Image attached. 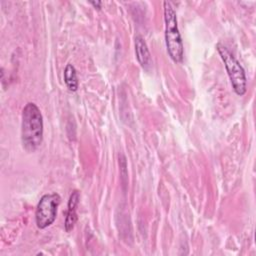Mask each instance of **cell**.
<instances>
[{"instance_id": "obj_2", "label": "cell", "mask_w": 256, "mask_h": 256, "mask_svg": "<svg viewBox=\"0 0 256 256\" xmlns=\"http://www.w3.org/2000/svg\"><path fill=\"white\" fill-rule=\"evenodd\" d=\"M164 7V22H165V42L169 56L171 59L180 63L183 60L184 50L182 38L178 29L176 12L170 2L165 1Z\"/></svg>"}, {"instance_id": "obj_1", "label": "cell", "mask_w": 256, "mask_h": 256, "mask_svg": "<svg viewBox=\"0 0 256 256\" xmlns=\"http://www.w3.org/2000/svg\"><path fill=\"white\" fill-rule=\"evenodd\" d=\"M43 141V117L35 103L29 102L22 110L21 142L27 152L36 151Z\"/></svg>"}, {"instance_id": "obj_4", "label": "cell", "mask_w": 256, "mask_h": 256, "mask_svg": "<svg viewBox=\"0 0 256 256\" xmlns=\"http://www.w3.org/2000/svg\"><path fill=\"white\" fill-rule=\"evenodd\" d=\"M61 197L57 193L45 194L40 198L35 212V220L38 228L44 229L55 221Z\"/></svg>"}, {"instance_id": "obj_7", "label": "cell", "mask_w": 256, "mask_h": 256, "mask_svg": "<svg viewBox=\"0 0 256 256\" xmlns=\"http://www.w3.org/2000/svg\"><path fill=\"white\" fill-rule=\"evenodd\" d=\"M64 82L70 91L78 89V79L76 69L72 64H67L64 70Z\"/></svg>"}, {"instance_id": "obj_6", "label": "cell", "mask_w": 256, "mask_h": 256, "mask_svg": "<svg viewBox=\"0 0 256 256\" xmlns=\"http://www.w3.org/2000/svg\"><path fill=\"white\" fill-rule=\"evenodd\" d=\"M135 53L139 64L144 69H148L151 65V55L146 42L141 36H136L135 38Z\"/></svg>"}, {"instance_id": "obj_8", "label": "cell", "mask_w": 256, "mask_h": 256, "mask_svg": "<svg viewBox=\"0 0 256 256\" xmlns=\"http://www.w3.org/2000/svg\"><path fill=\"white\" fill-rule=\"evenodd\" d=\"M90 4L93 5V7L97 8V9H100L101 6H102V2L101 1H90Z\"/></svg>"}, {"instance_id": "obj_3", "label": "cell", "mask_w": 256, "mask_h": 256, "mask_svg": "<svg viewBox=\"0 0 256 256\" xmlns=\"http://www.w3.org/2000/svg\"><path fill=\"white\" fill-rule=\"evenodd\" d=\"M216 48L224 62V65H225L227 74L229 76V79L231 81L233 90L239 96L244 95L246 93L247 81H246V75H245L243 67L240 65L238 60L228 50L227 47L218 43Z\"/></svg>"}, {"instance_id": "obj_5", "label": "cell", "mask_w": 256, "mask_h": 256, "mask_svg": "<svg viewBox=\"0 0 256 256\" xmlns=\"http://www.w3.org/2000/svg\"><path fill=\"white\" fill-rule=\"evenodd\" d=\"M79 198L80 194L77 190H74L68 200V209H67V214H66V219H65V230L66 232H70L73 230L76 222H77V206L79 203Z\"/></svg>"}]
</instances>
